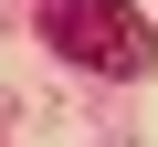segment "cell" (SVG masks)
<instances>
[{"instance_id":"1","label":"cell","mask_w":158,"mask_h":147,"mask_svg":"<svg viewBox=\"0 0 158 147\" xmlns=\"http://www.w3.org/2000/svg\"><path fill=\"white\" fill-rule=\"evenodd\" d=\"M42 42L74 74H106V84L158 74V21L137 11V0H42Z\"/></svg>"}]
</instances>
